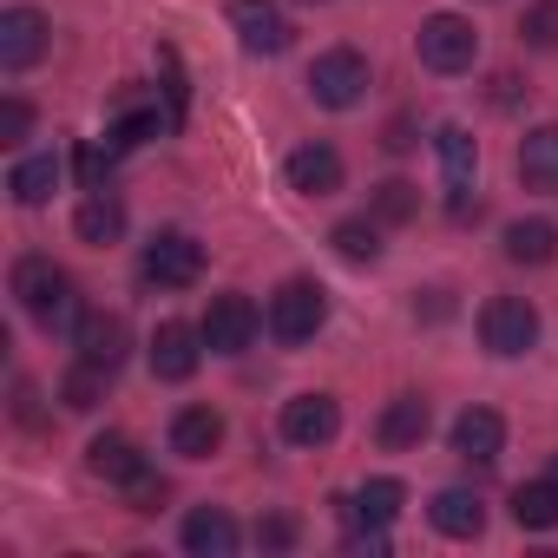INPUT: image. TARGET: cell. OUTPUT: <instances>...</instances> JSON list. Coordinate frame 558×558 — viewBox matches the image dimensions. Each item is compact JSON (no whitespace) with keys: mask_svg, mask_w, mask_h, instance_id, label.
I'll list each match as a JSON object with an SVG mask.
<instances>
[{"mask_svg":"<svg viewBox=\"0 0 558 558\" xmlns=\"http://www.w3.org/2000/svg\"><path fill=\"white\" fill-rule=\"evenodd\" d=\"M86 466H93L99 480H112V486H132V480L145 473V453H138L125 434H99V440L86 447Z\"/></svg>","mask_w":558,"mask_h":558,"instance_id":"cell-20","label":"cell"},{"mask_svg":"<svg viewBox=\"0 0 558 558\" xmlns=\"http://www.w3.org/2000/svg\"><path fill=\"white\" fill-rule=\"evenodd\" d=\"M506 256H512V263H525V269L551 263V256H558V223H545V217L512 223V230H506Z\"/></svg>","mask_w":558,"mask_h":558,"instance_id":"cell-23","label":"cell"},{"mask_svg":"<svg viewBox=\"0 0 558 558\" xmlns=\"http://www.w3.org/2000/svg\"><path fill=\"white\" fill-rule=\"evenodd\" d=\"M551 480H558V453H551Z\"/></svg>","mask_w":558,"mask_h":558,"instance_id":"cell-38","label":"cell"},{"mask_svg":"<svg viewBox=\"0 0 558 558\" xmlns=\"http://www.w3.org/2000/svg\"><path fill=\"white\" fill-rule=\"evenodd\" d=\"M47 53V14L40 8H8L0 14V73H27Z\"/></svg>","mask_w":558,"mask_h":558,"instance_id":"cell-8","label":"cell"},{"mask_svg":"<svg viewBox=\"0 0 558 558\" xmlns=\"http://www.w3.org/2000/svg\"><path fill=\"white\" fill-rule=\"evenodd\" d=\"M519 34H525V47H538V53H558V0H532Z\"/></svg>","mask_w":558,"mask_h":558,"instance_id":"cell-30","label":"cell"},{"mask_svg":"<svg viewBox=\"0 0 558 558\" xmlns=\"http://www.w3.org/2000/svg\"><path fill=\"white\" fill-rule=\"evenodd\" d=\"M34 125V106L27 99H0V145H21Z\"/></svg>","mask_w":558,"mask_h":558,"instance_id":"cell-32","label":"cell"},{"mask_svg":"<svg viewBox=\"0 0 558 558\" xmlns=\"http://www.w3.org/2000/svg\"><path fill=\"white\" fill-rule=\"evenodd\" d=\"M434 151H440L447 184H453V191H473V165H480L473 132H466V125H440V132H434Z\"/></svg>","mask_w":558,"mask_h":558,"instance_id":"cell-22","label":"cell"},{"mask_svg":"<svg viewBox=\"0 0 558 558\" xmlns=\"http://www.w3.org/2000/svg\"><path fill=\"white\" fill-rule=\"evenodd\" d=\"M480 342H486L493 355H525V349L538 342V310H532L525 296H493V303L480 310Z\"/></svg>","mask_w":558,"mask_h":558,"instance_id":"cell-6","label":"cell"},{"mask_svg":"<svg viewBox=\"0 0 558 558\" xmlns=\"http://www.w3.org/2000/svg\"><path fill=\"white\" fill-rule=\"evenodd\" d=\"M323 323H329V290L310 283V276H290V283L269 296V336L276 342H316Z\"/></svg>","mask_w":558,"mask_h":558,"instance_id":"cell-2","label":"cell"},{"mask_svg":"<svg viewBox=\"0 0 558 558\" xmlns=\"http://www.w3.org/2000/svg\"><path fill=\"white\" fill-rule=\"evenodd\" d=\"M73 349H80V362H93V368H119V362H125V349H132V336H125V323H119V316H80Z\"/></svg>","mask_w":558,"mask_h":558,"instance_id":"cell-14","label":"cell"},{"mask_svg":"<svg viewBox=\"0 0 558 558\" xmlns=\"http://www.w3.org/2000/svg\"><path fill=\"white\" fill-rule=\"evenodd\" d=\"M230 27H236L243 53H263V60L290 47V21H283V8H276V0H236V8H230Z\"/></svg>","mask_w":558,"mask_h":558,"instance_id":"cell-9","label":"cell"},{"mask_svg":"<svg viewBox=\"0 0 558 558\" xmlns=\"http://www.w3.org/2000/svg\"><path fill=\"white\" fill-rule=\"evenodd\" d=\"M375 434H381V447H421L427 440V401L421 395H395L388 408H381V421H375Z\"/></svg>","mask_w":558,"mask_h":558,"instance_id":"cell-19","label":"cell"},{"mask_svg":"<svg viewBox=\"0 0 558 558\" xmlns=\"http://www.w3.org/2000/svg\"><path fill=\"white\" fill-rule=\"evenodd\" d=\"M362 93H368V60H362L355 47H329V53L310 66V99H316V106L349 112Z\"/></svg>","mask_w":558,"mask_h":558,"instance_id":"cell-5","label":"cell"},{"mask_svg":"<svg viewBox=\"0 0 558 558\" xmlns=\"http://www.w3.org/2000/svg\"><path fill=\"white\" fill-rule=\"evenodd\" d=\"M184 551H191V558H230V551H236V519H230L223 506H197V512L184 519Z\"/></svg>","mask_w":558,"mask_h":558,"instance_id":"cell-17","label":"cell"},{"mask_svg":"<svg viewBox=\"0 0 558 558\" xmlns=\"http://www.w3.org/2000/svg\"><path fill=\"white\" fill-rule=\"evenodd\" d=\"M158 132H165L158 106H132V112H119V119H112L106 145H112V151H132V145H145V138H158Z\"/></svg>","mask_w":558,"mask_h":558,"instance_id":"cell-29","label":"cell"},{"mask_svg":"<svg viewBox=\"0 0 558 558\" xmlns=\"http://www.w3.org/2000/svg\"><path fill=\"white\" fill-rule=\"evenodd\" d=\"M283 171H290V191H303V197L342 191V151H336V145H296Z\"/></svg>","mask_w":558,"mask_h":558,"instance_id":"cell-12","label":"cell"},{"mask_svg":"<svg viewBox=\"0 0 558 558\" xmlns=\"http://www.w3.org/2000/svg\"><path fill=\"white\" fill-rule=\"evenodd\" d=\"M256 538H263V545H290V538H296V525H290V519H263V525H256Z\"/></svg>","mask_w":558,"mask_h":558,"instance_id":"cell-37","label":"cell"},{"mask_svg":"<svg viewBox=\"0 0 558 558\" xmlns=\"http://www.w3.org/2000/svg\"><path fill=\"white\" fill-rule=\"evenodd\" d=\"M197 362H204V329L165 323V329L151 336V375H158V381H191Z\"/></svg>","mask_w":558,"mask_h":558,"instance_id":"cell-10","label":"cell"},{"mask_svg":"<svg viewBox=\"0 0 558 558\" xmlns=\"http://www.w3.org/2000/svg\"><path fill=\"white\" fill-rule=\"evenodd\" d=\"M329 243H336L342 263H375V256H381V230H375V217H342V223L329 230Z\"/></svg>","mask_w":558,"mask_h":558,"instance_id":"cell-27","label":"cell"},{"mask_svg":"<svg viewBox=\"0 0 558 558\" xmlns=\"http://www.w3.org/2000/svg\"><path fill=\"white\" fill-rule=\"evenodd\" d=\"M14 296L40 329H80V290L53 256H21L14 263Z\"/></svg>","mask_w":558,"mask_h":558,"instance_id":"cell-1","label":"cell"},{"mask_svg":"<svg viewBox=\"0 0 558 558\" xmlns=\"http://www.w3.org/2000/svg\"><path fill=\"white\" fill-rule=\"evenodd\" d=\"M73 230H80L86 243H119V230H125V204H119V197H106V191H93V197L80 204Z\"/></svg>","mask_w":558,"mask_h":558,"instance_id":"cell-24","label":"cell"},{"mask_svg":"<svg viewBox=\"0 0 558 558\" xmlns=\"http://www.w3.org/2000/svg\"><path fill=\"white\" fill-rule=\"evenodd\" d=\"M256 329H263V316H256V303L250 296H210V310H204V349L210 355H243L250 342H256Z\"/></svg>","mask_w":558,"mask_h":558,"instance_id":"cell-7","label":"cell"},{"mask_svg":"<svg viewBox=\"0 0 558 558\" xmlns=\"http://www.w3.org/2000/svg\"><path fill=\"white\" fill-rule=\"evenodd\" d=\"M106 381H112V368L73 362V368H66V381H60V401H66L73 414H86V408H99V401H106Z\"/></svg>","mask_w":558,"mask_h":558,"instance_id":"cell-28","label":"cell"},{"mask_svg":"<svg viewBox=\"0 0 558 558\" xmlns=\"http://www.w3.org/2000/svg\"><path fill=\"white\" fill-rule=\"evenodd\" d=\"M197 269H204V243L184 236V230H158L138 256V276L151 290H191L197 283Z\"/></svg>","mask_w":558,"mask_h":558,"instance_id":"cell-3","label":"cell"},{"mask_svg":"<svg viewBox=\"0 0 558 558\" xmlns=\"http://www.w3.org/2000/svg\"><path fill=\"white\" fill-rule=\"evenodd\" d=\"M414 210H421V191H414V184H401V178H388V184L375 191V217H381V223H408Z\"/></svg>","mask_w":558,"mask_h":558,"instance_id":"cell-31","label":"cell"},{"mask_svg":"<svg viewBox=\"0 0 558 558\" xmlns=\"http://www.w3.org/2000/svg\"><path fill=\"white\" fill-rule=\"evenodd\" d=\"M486 99H493L499 112H512V106H519V80H512V73H493V93H486Z\"/></svg>","mask_w":558,"mask_h":558,"instance_id":"cell-35","label":"cell"},{"mask_svg":"<svg viewBox=\"0 0 558 558\" xmlns=\"http://www.w3.org/2000/svg\"><path fill=\"white\" fill-rule=\"evenodd\" d=\"M512 519H519L525 532H551V525H558V480L519 486V493H512Z\"/></svg>","mask_w":558,"mask_h":558,"instance_id":"cell-25","label":"cell"},{"mask_svg":"<svg viewBox=\"0 0 558 558\" xmlns=\"http://www.w3.org/2000/svg\"><path fill=\"white\" fill-rule=\"evenodd\" d=\"M217 447H223V414H217V408H178V414H171V453L210 460Z\"/></svg>","mask_w":558,"mask_h":558,"instance_id":"cell-15","label":"cell"},{"mask_svg":"<svg viewBox=\"0 0 558 558\" xmlns=\"http://www.w3.org/2000/svg\"><path fill=\"white\" fill-rule=\"evenodd\" d=\"M414 53H421L427 73H466L473 53H480V34H473V21H460V14H434V21H421Z\"/></svg>","mask_w":558,"mask_h":558,"instance_id":"cell-4","label":"cell"},{"mask_svg":"<svg viewBox=\"0 0 558 558\" xmlns=\"http://www.w3.org/2000/svg\"><path fill=\"white\" fill-rule=\"evenodd\" d=\"M499 447H506V421H499L493 408H466V414L453 421V453H460L466 466H493Z\"/></svg>","mask_w":558,"mask_h":558,"instance_id":"cell-13","label":"cell"},{"mask_svg":"<svg viewBox=\"0 0 558 558\" xmlns=\"http://www.w3.org/2000/svg\"><path fill=\"white\" fill-rule=\"evenodd\" d=\"M8 191H14V204H47L60 191V158H21Z\"/></svg>","mask_w":558,"mask_h":558,"instance_id":"cell-26","label":"cell"},{"mask_svg":"<svg viewBox=\"0 0 558 558\" xmlns=\"http://www.w3.org/2000/svg\"><path fill=\"white\" fill-rule=\"evenodd\" d=\"M401 506H408V486H401V480H368V486H355V493L342 499V519H349V525H395Z\"/></svg>","mask_w":558,"mask_h":558,"instance_id":"cell-16","label":"cell"},{"mask_svg":"<svg viewBox=\"0 0 558 558\" xmlns=\"http://www.w3.org/2000/svg\"><path fill=\"white\" fill-rule=\"evenodd\" d=\"M336 427H342V408H336L329 395H296V401H283V440H290V447H329Z\"/></svg>","mask_w":558,"mask_h":558,"instance_id":"cell-11","label":"cell"},{"mask_svg":"<svg viewBox=\"0 0 558 558\" xmlns=\"http://www.w3.org/2000/svg\"><path fill=\"white\" fill-rule=\"evenodd\" d=\"M388 151H414V119H388Z\"/></svg>","mask_w":558,"mask_h":558,"instance_id":"cell-36","label":"cell"},{"mask_svg":"<svg viewBox=\"0 0 558 558\" xmlns=\"http://www.w3.org/2000/svg\"><path fill=\"white\" fill-rule=\"evenodd\" d=\"M519 178L532 191H558V125H538L519 138Z\"/></svg>","mask_w":558,"mask_h":558,"instance_id":"cell-21","label":"cell"},{"mask_svg":"<svg viewBox=\"0 0 558 558\" xmlns=\"http://www.w3.org/2000/svg\"><path fill=\"white\" fill-rule=\"evenodd\" d=\"M427 519H434V532H447V538H480V532H486V506H480L466 486H447V493H434Z\"/></svg>","mask_w":558,"mask_h":558,"instance_id":"cell-18","label":"cell"},{"mask_svg":"<svg viewBox=\"0 0 558 558\" xmlns=\"http://www.w3.org/2000/svg\"><path fill=\"white\" fill-rule=\"evenodd\" d=\"M112 158H119L112 145H106V151H99V145H80V158H73V165H80L86 191H106V171H112Z\"/></svg>","mask_w":558,"mask_h":558,"instance_id":"cell-33","label":"cell"},{"mask_svg":"<svg viewBox=\"0 0 558 558\" xmlns=\"http://www.w3.org/2000/svg\"><path fill=\"white\" fill-rule=\"evenodd\" d=\"M158 499H165V480H151V466L132 480V512H158Z\"/></svg>","mask_w":558,"mask_h":558,"instance_id":"cell-34","label":"cell"}]
</instances>
